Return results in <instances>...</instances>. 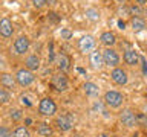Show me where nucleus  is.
I'll list each match as a JSON object with an SVG mask.
<instances>
[{
	"instance_id": "1",
	"label": "nucleus",
	"mask_w": 147,
	"mask_h": 137,
	"mask_svg": "<svg viewBox=\"0 0 147 137\" xmlns=\"http://www.w3.org/2000/svg\"><path fill=\"white\" fill-rule=\"evenodd\" d=\"M103 100H104V104L110 108H119L124 102V96L117 90H109V91L104 93Z\"/></svg>"
},
{
	"instance_id": "2",
	"label": "nucleus",
	"mask_w": 147,
	"mask_h": 137,
	"mask_svg": "<svg viewBox=\"0 0 147 137\" xmlns=\"http://www.w3.org/2000/svg\"><path fill=\"white\" fill-rule=\"evenodd\" d=\"M38 113L41 116L51 117L57 113V104L54 102L52 98H43L38 104Z\"/></svg>"
},
{
	"instance_id": "3",
	"label": "nucleus",
	"mask_w": 147,
	"mask_h": 137,
	"mask_svg": "<svg viewBox=\"0 0 147 137\" xmlns=\"http://www.w3.org/2000/svg\"><path fill=\"white\" fill-rule=\"evenodd\" d=\"M16 81H17V85L20 87H29L32 82L35 81V76H34V72L28 70V68H20L17 70L16 73Z\"/></svg>"
},
{
	"instance_id": "4",
	"label": "nucleus",
	"mask_w": 147,
	"mask_h": 137,
	"mask_svg": "<svg viewBox=\"0 0 147 137\" xmlns=\"http://www.w3.org/2000/svg\"><path fill=\"white\" fill-rule=\"evenodd\" d=\"M119 122H121V125L126 126V128H135L138 125V116L130 108H126L121 111V114H119Z\"/></svg>"
},
{
	"instance_id": "5",
	"label": "nucleus",
	"mask_w": 147,
	"mask_h": 137,
	"mask_svg": "<svg viewBox=\"0 0 147 137\" xmlns=\"http://www.w3.org/2000/svg\"><path fill=\"white\" fill-rule=\"evenodd\" d=\"M51 85L54 87V90L63 93V91H66L69 88V81H67V78H66V75H64L63 72H58V73H55V75L52 76Z\"/></svg>"
},
{
	"instance_id": "6",
	"label": "nucleus",
	"mask_w": 147,
	"mask_h": 137,
	"mask_svg": "<svg viewBox=\"0 0 147 137\" xmlns=\"http://www.w3.org/2000/svg\"><path fill=\"white\" fill-rule=\"evenodd\" d=\"M103 58H104V64L109 67H118L119 66V55L115 49L112 47H106L103 50Z\"/></svg>"
},
{
	"instance_id": "7",
	"label": "nucleus",
	"mask_w": 147,
	"mask_h": 137,
	"mask_svg": "<svg viewBox=\"0 0 147 137\" xmlns=\"http://www.w3.org/2000/svg\"><path fill=\"white\" fill-rule=\"evenodd\" d=\"M78 49L83 53H90L95 50V38L92 35H84L78 40Z\"/></svg>"
},
{
	"instance_id": "8",
	"label": "nucleus",
	"mask_w": 147,
	"mask_h": 137,
	"mask_svg": "<svg viewBox=\"0 0 147 137\" xmlns=\"http://www.w3.org/2000/svg\"><path fill=\"white\" fill-rule=\"evenodd\" d=\"M110 79H112L117 85H126L129 82V76L127 72L121 67H115L112 72H110Z\"/></svg>"
},
{
	"instance_id": "9",
	"label": "nucleus",
	"mask_w": 147,
	"mask_h": 137,
	"mask_svg": "<svg viewBox=\"0 0 147 137\" xmlns=\"http://www.w3.org/2000/svg\"><path fill=\"white\" fill-rule=\"evenodd\" d=\"M29 38H28L26 35H20L18 38L14 41V52L17 55H25L28 50H29Z\"/></svg>"
},
{
	"instance_id": "10",
	"label": "nucleus",
	"mask_w": 147,
	"mask_h": 137,
	"mask_svg": "<svg viewBox=\"0 0 147 137\" xmlns=\"http://www.w3.org/2000/svg\"><path fill=\"white\" fill-rule=\"evenodd\" d=\"M55 125H57V128L60 131L66 132L74 126V119L71 114H63V116H58L55 119Z\"/></svg>"
},
{
	"instance_id": "11",
	"label": "nucleus",
	"mask_w": 147,
	"mask_h": 137,
	"mask_svg": "<svg viewBox=\"0 0 147 137\" xmlns=\"http://www.w3.org/2000/svg\"><path fill=\"white\" fill-rule=\"evenodd\" d=\"M89 63H90V67L94 70H101L106 64H104V58H103V52L100 50H94V52L89 53Z\"/></svg>"
},
{
	"instance_id": "12",
	"label": "nucleus",
	"mask_w": 147,
	"mask_h": 137,
	"mask_svg": "<svg viewBox=\"0 0 147 137\" xmlns=\"http://www.w3.org/2000/svg\"><path fill=\"white\" fill-rule=\"evenodd\" d=\"M0 85L3 88H6L9 91H14L17 87V81H16V75H11V73H0Z\"/></svg>"
},
{
	"instance_id": "13",
	"label": "nucleus",
	"mask_w": 147,
	"mask_h": 137,
	"mask_svg": "<svg viewBox=\"0 0 147 137\" xmlns=\"http://www.w3.org/2000/svg\"><path fill=\"white\" fill-rule=\"evenodd\" d=\"M55 64H57L60 72H67L71 68V57L63 53V52H60L57 55V58H55Z\"/></svg>"
},
{
	"instance_id": "14",
	"label": "nucleus",
	"mask_w": 147,
	"mask_h": 137,
	"mask_svg": "<svg viewBox=\"0 0 147 137\" xmlns=\"http://www.w3.org/2000/svg\"><path fill=\"white\" fill-rule=\"evenodd\" d=\"M123 59H124V63H126L127 66H136L141 58H140V55H138V52L135 49H127V50H124Z\"/></svg>"
},
{
	"instance_id": "15",
	"label": "nucleus",
	"mask_w": 147,
	"mask_h": 137,
	"mask_svg": "<svg viewBox=\"0 0 147 137\" xmlns=\"http://www.w3.org/2000/svg\"><path fill=\"white\" fill-rule=\"evenodd\" d=\"M12 32H14L12 21L6 17L2 18V20H0V35H2L3 38H9V37L12 35Z\"/></svg>"
},
{
	"instance_id": "16",
	"label": "nucleus",
	"mask_w": 147,
	"mask_h": 137,
	"mask_svg": "<svg viewBox=\"0 0 147 137\" xmlns=\"http://www.w3.org/2000/svg\"><path fill=\"white\" fill-rule=\"evenodd\" d=\"M25 67L31 72H37L40 68V58L37 55H28L25 59Z\"/></svg>"
},
{
	"instance_id": "17",
	"label": "nucleus",
	"mask_w": 147,
	"mask_h": 137,
	"mask_svg": "<svg viewBox=\"0 0 147 137\" xmlns=\"http://www.w3.org/2000/svg\"><path fill=\"white\" fill-rule=\"evenodd\" d=\"M100 41H101V44L106 46V47H112V46H115V43H117V37H115L113 32H103L100 37Z\"/></svg>"
},
{
	"instance_id": "18",
	"label": "nucleus",
	"mask_w": 147,
	"mask_h": 137,
	"mask_svg": "<svg viewBox=\"0 0 147 137\" xmlns=\"http://www.w3.org/2000/svg\"><path fill=\"white\" fill-rule=\"evenodd\" d=\"M37 134H38L40 137H51L54 134V130H52V126H51L49 123L41 122V123H38V126H37Z\"/></svg>"
},
{
	"instance_id": "19",
	"label": "nucleus",
	"mask_w": 147,
	"mask_h": 137,
	"mask_svg": "<svg viewBox=\"0 0 147 137\" xmlns=\"http://www.w3.org/2000/svg\"><path fill=\"white\" fill-rule=\"evenodd\" d=\"M83 90H84V93L87 96H90V98H95V96L100 94V87L96 84H94V82H84Z\"/></svg>"
},
{
	"instance_id": "20",
	"label": "nucleus",
	"mask_w": 147,
	"mask_h": 137,
	"mask_svg": "<svg viewBox=\"0 0 147 137\" xmlns=\"http://www.w3.org/2000/svg\"><path fill=\"white\" fill-rule=\"evenodd\" d=\"M130 25H132V29L135 32H141V31L146 29V21H144V18H141V17H133L130 20Z\"/></svg>"
},
{
	"instance_id": "21",
	"label": "nucleus",
	"mask_w": 147,
	"mask_h": 137,
	"mask_svg": "<svg viewBox=\"0 0 147 137\" xmlns=\"http://www.w3.org/2000/svg\"><path fill=\"white\" fill-rule=\"evenodd\" d=\"M12 137H31V132H29V130H28V126L20 125V126H17L16 130H14Z\"/></svg>"
},
{
	"instance_id": "22",
	"label": "nucleus",
	"mask_w": 147,
	"mask_h": 137,
	"mask_svg": "<svg viewBox=\"0 0 147 137\" xmlns=\"http://www.w3.org/2000/svg\"><path fill=\"white\" fill-rule=\"evenodd\" d=\"M86 17L89 18L90 21H98L100 20V12L96 11L95 8H89V9H86Z\"/></svg>"
},
{
	"instance_id": "23",
	"label": "nucleus",
	"mask_w": 147,
	"mask_h": 137,
	"mask_svg": "<svg viewBox=\"0 0 147 137\" xmlns=\"http://www.w3.org/2000/svg\"><path fill=\"white\" fill-rule=\"evenodd\" d=\"M9 100H11V93H9V90L0 87V104H8Z\"/></svg>"
},
{
	"instance_id": "24",
	"label": "nucleus",
	"mask_w": 147,
	"mask_h": 137,
	"mask_svg": "<svg viewBox=\"0 0 147 137\" xmlns=\"http://www.w3.org/2000/svg\"><path fill=\"white\" fill-rule=\"evenodd\" d=\"M9 116H11V119L14 122H18L20 119L23 117V114H22V110H18V108H14L9 111Z\"/></svg>"
},
{
	"instance_id": "25",
	"label": "nucleus",
	"mask_w": 147,
	"mask_h": 137,
	"mask_svg": "<svg viewBox=\"0 0 147 137\" xmlns=\"http://www.w3.org/2000/svg\"><path fill=\"white\" fill-rule=\"evenodd\" d=\"M0 137H12L11 131H9V128H6V126H0Z\"/></svg>"
},
{
	"instance_id": "26",
	"label": "nucleus",
	"mask_w": 147,
	"mask_h": 137,
	"mask_svg": "<svg viewBox=\"0 0 147 137\" xmlns=\"http://www.w3.org/2000/svg\"><path fill=\"white\" fill-rule=\"evenodd\" d=\"M31 2H32V5H34L37 9H41L46 5V0H31Z\"/></svg>"
},
{
	"instance_id": "27",
	"label": "nucleus",
	"mask_w": 147,
	"mask_h": 137,
	"mask_svg": "<svg viewBox=\"0 0 147 137\" xmlns=\"http://www.w3.org/2000/svg\"><path fill=\"white\" fill-rule=\"evenodd\" d=\"M60 35H61V38L64 40H69L72 37V32L69 31V29H61V32H60Z\"/></svg>"
},
{
	"instance_id": "28",
	"label": "nucleus",
	"mask_w": 147,
	"mask_h": 137,
	"mask_svg": "<svg viewBox=\"0 0 147 137\" xmlns=\"http://www.w3.org/2000/svg\"><path fill=\"white\" fill-rule=\"evenodd\" d=\"M46 5H49V6H55V5H57V0H46Z\"/></svg>"
},
{
	"instance_id": "29",
	"label": "nucleus",
	"mask_w": 147,
	"mask_h": 137,
	"mask_svg": "<svg viewBox=\"0 0 147 137\" xmlns=\"http://www.w3.org/2000/svg\"><path fill=\"white\" fill-rule=\"evenodd\" d=\"M118 26H119V29H124V27H126V23H124L123 20H119L118 21Z\"/></svg>"
},
{
	"instance_id": "30",
	"label": "nucleus",
	"mask_w": 147,
	"mask_h": 137,
	"mask_svg": "<svg viewBox=\"0 0 147 137\" xmlns=\"http://www.w3.org/2000/svg\"><path fill=\"white\" fill-rule=\"evenodd\" d=\"M136 2H138V5H146L147 0H136Z\"/></svg>"
},
{
	"instance_id": "31",
	"label": "nucleus",
	"mask_w": 147,
	"mask_h": 137,
	"mask_svg": "<svg viewBox=\"0 0 147 137\" xmlns=\"http://www.w3.org/2000/svg\"><path fill=\"white\" fill-rule=\"evenodd\" d=\"M117 2H119V3H124V2H126V0H117Z\"/></svg>"
},
{
	"instance_id": "32",
	"label": "nucleus",
	"mask_w": 147,
	"mask_h": 137,
	"mask_svg": "<svg viewBox=\"0 0 147 137\" xmlns=\"http://www.w3.org/2000/svg\"><path fill=\"white\" fill-rule=\"evenodd\" d=\"M74 137H83V136H80V134H77V136H74Z\"/></svg>"
},
{
	"instance_id": "33",
	"label": "nucleus",
	"mask_w": 147,
	"mask_h": 137,
	"mask_svg": "<svg viewBox=\"0 0 147 137\" xmlns=\"http://www.w3.org/2000/svg\"><path fill=\"white\" fill-rule=\"evenodd\" d=\"M101 137H106V136H101Z\"/></svg>"
}]
</instances>
